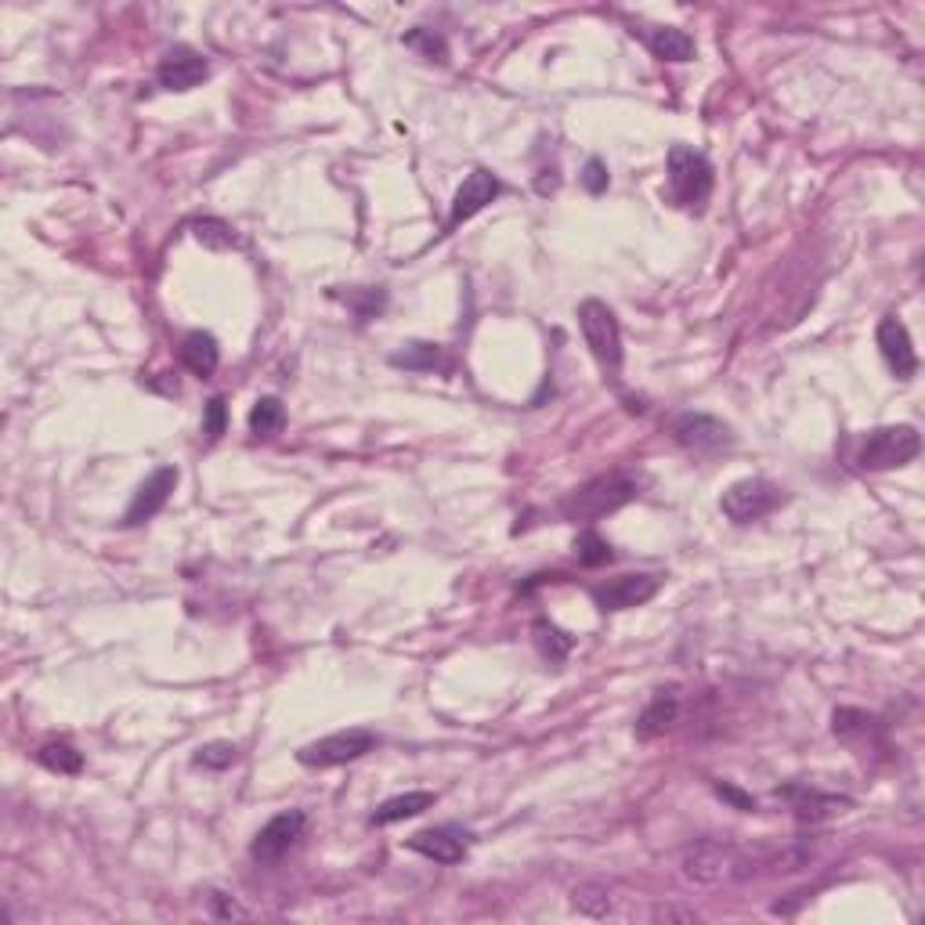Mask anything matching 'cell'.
Wrapping results in <instances>:
<instances>
[{"label":"cell","instance_id":"obj_1","mask_svg":"<svg viewBox=\"0 0 925 925\" xmlns=\"http://www.w3.org/2000/svg\"><path fill=\"white\" fill-rule=\"evenodd\" d=\"M636 495H641V477L630 471H611L593 481H585L582 488H576L560 503V514H564L571 525H593L607 514L630 506Z\"/></svg>","mask_w":925,"mask_h":925},{"label":"cell","instance_id":"obj_2","mask_svg":"<svg viewBox=\"0 0 925 925\" xmlns=\"http://www.w3.org/2000/svg\"><path fill=\"white\" fill-rule=\"evenodd\" d=\"M666 171H669L673 200L680 206H687V211H701L706 200L712 195V163L706 160V155L687 149V146H673L669 160H666Z\"/></svg>","mask_w":925,"mask_h":925},{"label":"cell","instance_id":"obj_3","mask_svg":"<svg viewBox=\"0 0 925 925\" xmlns=\"http://www.w3.org/2000/svg\"><path fill=\"white\" fill-rule=\"evenodd\" d=\"M922 452V438L911 423H896V427H879L864 438L861 452H857V463L864 471H893V466L911 463Z\"/></svg>","mask_w":925,"mask_h":925},{"label":"cell","instance_id":"obj_4","mask_svg":"<svg viewBox=\"0 0 925 925\" xmlns=\"http://www.w3.org/2000/svg\"><path fill=\"white\" fill-rule=\"evenodd\" d=\"M579 325H582L585 347L593 351V358L601 362L604 373L615 376L622 369V330H619L615 311H611L604 301H582Z\"/></svg>","mask_w":925,"mask_h":925},{"label":"cell","instance_id":"obj_5","mask_svg":"<svg viewBox=\"0 0 925 925\" xmlns=\"http://www.w3.org/2000/svg\"><path fill=\"white\" fill-rule=\"evenodd\" d=\"M781 503H785V492H781L774 481L745 477V481H734V485L723 492L720 510L731 517L734 525H752V520L774 514Z\"/></svg>","mask_w":925,"mask_h":925},{"label":"cell","instance_id":"obj_6","mask_svg":"<svg viewBox=\"0 0 925 925\" xmlns=\"http://www.w3.org/2000/svg\"><path fill=\"white\" fill-rule=\"evenodd\" d=\"M684 875L690 882L716 885L723 879L745 875V871H741V853L727 839H698L684 850Z\"/></svg>","mask_w":925,"mask_h":925},{"label":"cell","instance_id":"obj_7","mask_svg":"<svg viewBox=\"0 0 925 925\" xmlns=\"http://www.w3.org/2000/svg\"><path fill=\"white\" fill-rule=\"evenodd\" d=\"M376 749V734L373 731H341L330 738H319L297 752V763L311 766V771H325V766H344L362 760L366 752Z\"/></svg>","mask_w":925,"mask_h":925},{"label":"cell","instance_id":"obj_8","mask_svg":"<svg viewBox=\"0 0 925 925\" xmlns=\"http://www.w3.org/2000/svg\"><path fill=\"white\" fill-rule=\"evenodd\" d=\"M304 828H308V814H304V810L276 814V817H271L268 825L254 836L250 857H254L257 864H279L282 857L304 839Z\"/></svg>","mask_w":925,"mask_h":925},{"label":"cell","instance_id":"obj_9","mask_svg":"<svg viewBox=\"0 0 925 925\" xmlns=\"http://www.w3.org/2000/svg\"><path fill=\"white\" fill-rule=\"evenodd\" d=\"M673 438H676V445L695 452V455H712V452H720L734 441L731 427H727L723 420H716V416H706V412L676 416Z\"/></svg>","mask_w":925,"mask_h":925},{"label":"cell","instance_id":"obj_10","mask_svg":"<svg viewBox=\"0 0 925 925\" xmlns=\"http://www.w3.org/2000/svg\"><path fill=\"white\" fill-rule=\"evenodd\" d=\"M471 831L455 828V825H438V828H423L406 842L412 853L427 857L434 864H460L466 850H471Z\"/></svg>","mask_w":925,"mask_h":925},{"label":"cell","instance_id":"obj_11","mask_svg":"<svg viewBox=\"0 0 925 925\" xmlns=\"http://www.w3.org/2000/svg\"><path fill=\"white\" fill-rule=\"evenodd\" d=\"M174 488H178V471H174V466H160V471H152L146 481H141V488L135 492V499H130L127 514H123V525L135 528V525H146V520H152L166 506V499H171Z\"/></svg>","mask_w":925,"mask_h":925},{"label":"cell","instance_id":"obj_12","mask_svg":"<svg viewBox=\"0 0 925 925\" xmlns=\"http://www.w3.org/2000/svg\"><path fill=\"white\" fill-rule=\"evenodd\" d=\"M879 351H882L885 366H890V373L896 376V380H911V376L918 373L915 344H911L907 325L896 315H885L879 322Z\"/></svg>","mask_w":925,"mask_h":925},{"label":"cell","instance_id":"obj_13","mask_svg":"<svg viewBox=\"0 0 925 925\" xmlns=\"http://www.w3.org/2000/svg\"><path fill=\"white\" fill-rule=\"evenodd\" d=\"M662 579L658 576H619L593 590V601L601 611H625V607H641L650 596L658 593Z\"/></svg>","mask_w":925,"mask_h":925},{"label":"cell","instance_id":"obj_14","mask_svg":"<svg viewBox=\"0 0 925 925\" xmlns=\"http://www.w3.org/2000/svg\"><path fill=\"white\" fill-rule=\"evenodd\" d=\"M206 76H211V65L192 47H174L160 58V69H155V80H160L163 90H192L200 87Z\"/></svg>","mask_w":925,"mask_h":925},{"label":"cell","instance_id":"obj_15","mask_svg":"<svg viewBox=\"0 0 925 925\" xmlns=\"http://www.w3.org/2000/svg\"><path fill=\"white\" fill-rule=\"evenodd\" d=\"M499 192H503L499 178H495L492 171H485V166H477V171L460 185V192H455L452 214H449V228L463 225V221H471L474 214H481Z\"/></svg>","mask_w":925,"mask_h":925},{"label":"cell","instance_id":"obj_16","mask_svg":"<svg viewBox=\"0 0 925 925\" xmlns=\"http://www.w3.org/2000/svg\"><path fill=\"white\" fill-rule=\"evenodd\" d=\"M680 720V698H676V690H658L655 698H650V706L641 712V720H636V738L650 741L658 734L673 731V723Z\"/></svg>","mask_w":925,"mask_h":925},{"label":"cell","instance_id":"obj_17","mask_svg":"<svg viewBox=\"0 0 925 925\" xmlns=\"http://www.w3.org/2000/svg\"><path fill=\"white\" fill-rule=\"evenodd\" d=\"M644 36V44L650 47V55L662 62H690L695 58V41L676 30V25H650V30H633Z\"/></svg>","mask_w":925,"mask_h":925},{"label":"cell","instance_id":"obj_18","mask_svg":"<svg viewBox=\"0 0 925 925\" xmlns=\"http://www.w3.org/2000/svg\"><path fill=\"white\" fill-rule=\"evenodd\" d=\"M181 362H185V369L192 376H211L217 369V362H221V347H217V341L211 333L195 330L181 341Z\"/></svg>","mask_w":925,"mask_h":925},{"label":"cell","instance_id":"obj_19","mask_svg":"<svg viewBox=\"0 0 925 925\" xmlns=\"http://www.w3.org/2000/svg\"><path fill=\"white\" fill-rule=\"evenodd\" d=\"M434 803H438L434 792H406V796H395V799H387V803L376 806L373 825H376V828L398 825V820H409V817H416V814L431 810Z\"/></svg>","mask_w":925,"mask_h":925},{"label":"cell","instance_id":"obj_20","mask_svg":"<svg viewBox=\"0 0 925 925\" xmlns=\"http://www.w3.org/2000/svg\"><path fill=\"white\" fill-rule=\"evenodd\" d=\"M785 796L796 803V817L799 820H820V817H828V814H836L839 806H846V799H836V796H820V792L814 788H803V785H792L785 788Z\"/></svg>","mask_w":925,"mask_h":925},{"label":"cell","instance_id":"obj_21","mask_svg":"<svg viewBox=\"0 0 925 925\" xmlns=\"http://www.w3.org/2000/svg\"><path fill=\"white\" fill-rule=\"evenodd\" d=\"M36 763L47 766L51 774H80L84 771V755L76 752L69 741H47V745L36 752Z\"/></svg>","mask_w":925,"mask_h":925},{"label":"cell","instance_id":"obj_22","mask_svg":"<svg viewBox=\"0 0 925 925\" xmlns=\"http://www.w3.org/2000/svg\"><path fill=\"white\" fill-rule=\"evenodd\" d=\"M286 427V406L279 398H257L250 409V434L254 438H276Z\"/></svg>","mask_w":925,"mask_h":925},{"label":"cell","instance_id":"obj_23","mask_svg":"<svg viewBox=\"0 0 925 925\" xmlns=\"http://www.w3.org/2000/svg\"><path fill=\"white\" fill-rule=\"evenodd\" d=\"M390 362L401 369H445V355H441L438 344H409L406 351H398Z\"/></svg>","mask_w":925,"mask_h":925},{"label":"cell","instance_id":"obj_24","mask_svg":"<svg viewBox=\"0 0 925 925\" xmlns=\"http://www.w3.org/2000/svg\"><path fill=\"white\" fill-rule=\"evenodd\" d=\"M536 644H539V650H542V658H550V662H564L568 658V650H571V636L564 633V630H557L553 622H546V619H539L536 622Z\"/></svg>","mask_w":925,"mask_h":925},{"label":"cell","instance_id":"obj_25","mask_svg":"<svg viewBox=\"0 0 925 925\" xmlns=\"http://www.w3.org/2000/svg\"><path fill=\"white\" fill-rule=\"evenodd\" d=\"M401 44L412 47V51H420V55L431 58V62H445L449 58L445 36L434 33V30H427V25H416V30H409L406 36H401Z\"/></svg>","mask_w":925,"mask_h":925},{"label":"cell","instance_id":"obj_26","mask_svg":"<svg viewBox=\"0 0 925 925\" xmlns=\"http://www.w3.org/2000/svg\"><path fill=\"white\" fill-rule=\"evenodd\" d=\"M576 553H579V564L582 568H601L611 564V542L604 536H596V531H582L579 542H576Z\"/></svg>","mask_w":925,"mask_h":925},{"label":"cell","instance_id":"obj_27","mask_svg":"<svg viewBox=\"0 0 925 925\" xmlns=\"http://www.w3.org/2000/svg\"><path fill=\"white\" fill-rule=\"evenodd\" d=\"M192 236L200 239L203 246H211V250H228L232 243H236V236H232V228L225 225V221H217V217H203V221H192Z\"/></svg>","mask_w":925,"mask_h":925},{"label":"cell","instance_id":"obj_28","mask_svg":"<svg viewBox=\"0 0 925 925\" xmlns=\"http://www.w3.org/2000/svg\"><path fill=\"white\" fill-rule=\"evenodd\" d=\"M239 760V749L232 745V741H211V745H203L195 752V766H203V771H228L232 763Z\"/></svg>","mask_w":925,"mask_h":925},{"label":"cell","instance_id":"obj_29","mask_svg":"<svg viewBox=\"0 0 925 925\" xmlns=\"http://www.w3.org/2000/svg\"><path fill=\"white\" fill-rule=\"evenodd\" d=\"M225 427H228V406H225V398L214 395L211 401H206V409H203V434H206V441H217L221 434H225Z\"/></svg>","mask_w":925,"mask_h":925},{"label":"cell","instance_id":"obj_30","mask_svg":"<svg viewBox=\"0 0 925 925\" xmlns=\"http://www.w3.org/2000/svg\"><path fill=\"white\" fill-rule=\"evenodd\" d=\"M576 907L585 911V915L601 918V915H607V911H611V896L596 893V890H576Z\"/></svg>","mask_w":925,"mask_h":925},{"label":"cell","instance_id":"obj_31","mask_svg":"<svg viewBox=\"0 0 925 925\" xmlns=\"http://www.w3.org/2000/svg\"><path fill=\"white\" fill-rule=\"evenodd\" d=\"M607 166H604V160H590L582 166V185H585V192L590 195H601V192H607Z\"/></svg>","mask_w":925,"mask_h":925},{"label":"cell","instance_id":"obj_32","mask_svg":"<svg viewBox=\"0 0 925 925\" xmlns=\"http://www.w3.org/2000/svg\"><path fill=\"white\" fill-rule=\"evenodd\" d=\"M211 904H214L217 918H246V911L236 901H232V896H225V893H211Z\"/></svg>","mask_w":925,"mask_h":925},{"label":"cell","instance_id":"obj_33","mask_svg":"<svg viewBox=\"0 0 925 925\" xmlns=\"http://www.w3.org/2000/svg\"><path fill=\"white\" fill-rule=\"evenodd\" d=\"M716 796L727 799V803H734L738 810H745V814H752V810H755V799H752V796H745V792H738L734 785H716Z\"/></svg>","mask_w":925,"mask_h":925}]
</instances>
